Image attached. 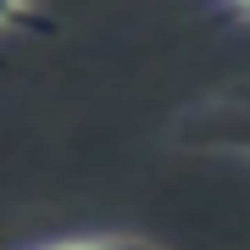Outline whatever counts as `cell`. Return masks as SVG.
Segmentation results:
<instances>
[{
    "mask_svg": "<svg viewBox=\"0 0 250 250\" xmlns=\"http://www.w3.org/2000/svg\"><path fill=\"white\" fill-rule=\"evenodd\" d=\"M167 139L189 156H233L250 161V78L189 100L167 123Z\"/></svg>",
    "mask_w": 250,
    "mask_h": 250,
    "instance_id": "obj_1",
    "label": "cell"
},
{
    "mask_svg": "<svg viewBox=\"0 0 250 250\" xmlns=\"http://www.w3.org/2000/svg\"><path fill=\"white\" fill-rule=\"evenodd\" d=\"M28 250H167V245L145 239V233H67V239H45Z\"/></svg>",
    "mask_w": 250,
    "mask_h": 250,
    "instance_id": "obj_2",
    "label": "cell"
},
{
    "mask_svg": "<svg viewBox=\"0 0 250 250\" xmlns=\"http://www.w3.org/2000/svg\"><path fill=\"white\" fill-rule=\"evenodd\" d=\"M0 28H45L39 0H0Z\"/></svg>",
    "mask_w": 250,
    "mask_h": 250,
    "instance_id": "obj_3",
    "label": "cell"
},
{
    "mask_svg": "<svg viewBox=\"0 0 250 250\" xmlns=\"http://www.w3.org/2000/svg\"><path fill=\"white\" fill-rule=\"evenodd\" d=\"M217 11H228L233 22H250V0H211Z\"/></svg>",
    "mask_w": 250,
    "mask_h": 250,
    "instance_id": "obj_4",
    "label": "cell"
}]
</instances>
